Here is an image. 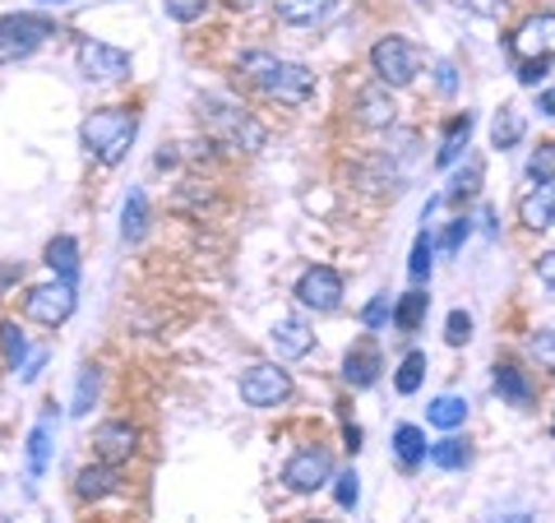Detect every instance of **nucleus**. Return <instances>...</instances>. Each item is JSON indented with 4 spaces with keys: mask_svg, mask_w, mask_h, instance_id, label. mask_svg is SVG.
<instances>
[{
    "mask_svg": "<svg viewBox=\"0 0 555 523\" xmlns=\"http://www.w3.org/2000/svg\"><path fill=\"white\" fill-rule=\"evenodd\" d=\"M236 69H241V75H246L264 98L283 102V107H301V102L315 93V75H310L306 65L283 61V56H269V51H246V56L236 61Z\"/></svg>",
    "mask_w": 555,
    "mask_h": 523,
    "instance_id": "f257e3e1",
    "label": "nucleus"
},
{
    "mask_svg": "<svg viewBox=\"0 0 555 523\" xmlns=\"http://www.w3.org/2000/svg\"><path fill=\"white\" fill-rule=\"evenodd\" d=\"M134 130H139V116L130 107H98L79 126V139H83V153H89V158H98L102 167H116V163H126Z\"/></svg>",
    "mask_w": 555,
    "mask_h": 523,
    "instance_id": "f03ea898",
    "label": "nucleus"
},
{
    "mask_svg": "<svg viewBox=\"0 0 555 523\" xmlns=\"http://www.w3.org/2000/svg\"><path fill=\"white\" fill-rule=\"evenodd\" d=\"M199 120H204V130L228 149H259L264 144V130H259L241 107H228V102H204Z\"/></svg>",
    "mask_w": 555,
    "mask_h": 523,
    "instance_id": "7ed1b4c3",
    "label": "nucleus"
},
{
    "mask_svg": "<svg viewBox=\"0 0 555 523\" xmlns=\"http://www.w3.org/2000/svg\"><path fill=\"white\" fill-rule=\"evenodd\" d=\"M47 38H56V24L42 14H5L0 20V61H24Z\"/></svg>",
    "mask_w": 555,
    "mask_h": 523,
    "instance_id": "20e7f679",
    "label": "nucleus"
},
{
    "mask_svg": "<svg viewBox=\"0 0 555 523\" xmlns=\"http://www.w3.org/2000/svg\"><path fill=\"white\" fill-rule=\"evenodd\" d=\"M371 65L379 84H389V89H403V84L416 79V69H422V51H416L408 38H379L371 47Z\"/></svg>",
    "mask_w": 555,
    "mask_h": 523,
    "instance_id": "39448f33",
    "label": "nucleus"
},
{
    "mask_svg": "<svg viewBox=\"0 0 555 523\" xmlns=\"http://www.w3.org/2000/svg\"><path fill=\"white\" fill-rule=\"evenodd\" d=\"M79 75L89 84H116V79H130V51H120L112 42H98V38H83L79 51Z\"/></svg>",
    "mask_w": 555,
    "mask_h": 523,
    "instance_id": "423d86ee",
    "label": "nucleus"
},
{
    "mask_svg": "<svg viewBox=\"0 0 555 523\" xmlns=\"http://www.w3.org/2000/svg\"><path fill=\"white\" fill-rule=\"evenodd\" d=\"M287 398H292V375L278 371V366H269V361H259V366H250V371L241 375V404L278 408V404H287Z\"/></svg>",
    "mask_w": 555,
    "mask_h": 523,
    "instance_id": "0eeeda50",
    "label": "nucleus"
},
{
    "mask_svg": "<svg viewBox=\"0 0 555 523\" xmlns=\"http://www.w3.org/2000/svg\"><path fill=\"white\" fill-rule=\"evenodd\" d=\"M24 316L28 320H38V324H65L69 316H75V283H42V288H33L24 296Z\"/></svg>",
    "mask_w": 555,
    "mask_h": 523,
    "instance_id": "6e6552de",
    "label": "nucleus"
},
{
    "mask_svg": "<svg viewBox=\"0 0 555 523\" xmlns=\"http://www.w3.org/2000/svg\"><path fill=\"white\" fill-rule=\"evenodd\" d=\"M328 477H334V459H328V449H320V445H306L301 455H292V463L283 468V482L301 496L320 492Z\"/></svg>",
    "mask_w": 555,
    "mask_h": 523,
    "instance_id": "1a4fd4ad",
    "label": "nucleus"
},
{
    "mask_svg": "<svg viewBox=\"0 0 555 523\" xmlns=\"http://www.w3.org/2000/svg\"><path fill=\"white\" fill-rule=\"evenodd\" d=\"M297 302L306 310H315V316H328V310H338V302H343V278L328 265L306 269L301 283H297Z\"/></svg>",
    "mask_w": 555,
    "mask_h": 523,
    "instance_id": "9d476101",
    "label": "nucleus"
},
{
    "mask_svg": "<svg viewBox=\"0 0 555 523\" xmlns=\"http://www.w3.org/2000/svg\"><path fill=\"white\" fill-rule=\"evenodd\" d=\"M514 56L518 61H551L555 56V14H532L514 33Z\"/></svg>",
    "mask_w": 555,
    "mask_h": 523,
    "instance_id": "9b49d317",
    "label": "nucleus"
},
{
    "mask_svg": "<svg viewBox=\"0 0 555 523\" xmlns=\"http://www.w3.org/2000/svg\"><path fill=\"white\" fill-rule=\"evenodd\" d=\"M93 449H98L102 463H126L139 449V426H130V422H102L98 435H93Z\"/></svg>",
    "mask_w": 555,
    "mask_h": 523,
    "instance_id": "f8f14e48",
    "label": "nucleus"
},
{
    "mask_svg": "<svg viewBox=\"0 0 555 523\" xmlns=\"http://www.w3.org/2000/svg\"><path fill=\"white\" fill-rule=\"evenodd\" d=\"M269 343H273V353L283 357V361H297V357H306L310 347H315V334H310V324H306V320L287 316V320H278V324H273Z\"/></svg>",
    "mask_w": 555,
    "mask_h": 523,
    "instance_id": "ddd939ff",
    "label": "nucleus"
},
{
    "mask_svg": "<svg viewBox=\"0 0 555 523\" xmlns=\"http://www.w3.org/2000/svg\"><path fill=\"white\" fill-rule=\"evenodd\" d=\"M352 112H357V120H361L366 130H385V126H393V112H398V107H393V98H389L385 89H375V84H371V89L357 93Z\"/></svg>",
    "mask_w": 555,
    "mask_h": 523,
    "instance_id": "4468645a",
    "label": "nucleus"
},
{
    "mask_svg": "<svg viewBox=\"0 0 555 523\" xmlns=\"http://www.w3.org/2000/svg\"><path fill=\"white\" fill-rule=\"evenodd\" d=\"M518 218H524V228H532V232L555 228V181H542L532 195H524V204H518Z\"/></svg>",
    "mask_w": 555,
    "mask_h": 523,
    "instance_id": "2eb2a0df",
    "label": "nucleus"
},
{
    "mask_svg": "<svg viewBox=\"0 0 555 523\" xmlns=\"http://www.w3.org/2000/svg\"><path fill=\"white\" fill-rule=\"evenodd\" d=\"M343 380L352 390H371L375 380H379V353H375V343H357L352 353L343 357Z\"/></svg>",
    "mask_w": 555,
    "mask_h": 523,
    "instance_id": "dca6fc26",
    "label": "nucleus"
},
{
    "mask_svg": "<svg viewBox=\"0 0 555 523\" xmlns=\"http://www.w3.org/2000/svg\"><path fill=\"white\" fill-rule=\"evenodd\" d=\"M116 486H120L116 463H89V468H79V477H75V492L83 500H102V496H112Z\"/></svg>",
    "mask_w": 555,
    "mask_h": 523,
    "instance_id": "f3484780",
    "label": "nucleus"
},
{
    "mask_svg": "<svg viewBox=\"0 0 555 523\" xmlns=\"http://www.w3.org/2000/svg\"><path fill=\"white\" fill-rule=\"evenodd\" d=\"M47 269L61 278V283H75L79 278V246H75V237H56L47 246Z\"/></svg>",
    "mask_w": 555,
    "mask_h": 523,
    "instance_id": "a211bd4d",
    "label": "nucleus"
},
{
    "mask_svg": "<svg viewBox=\"0 0 555 523\" xmlns=\"http://www.w3.org/2000/svg\"><path fill=\"white\" fill-rule=\"evenodd\" d=\"M278 5V20L283 24H297V28H306V24H320L328 10H334V0H273Z\"/></svg>",
    "mask_w": 555,
    "mask_h": 523,
    "instance_id": "6ab92c4d",
    "label": "nucleus"
},
{
    "mask_svg": "<svg viewBox=\"0 0 555 523\" xmlns=\"http://www.w3.org/2000/svg\"><path fill=\"white\" fill-rule=\"evenodd\" d=\"M495 394H505L514 408H528L532 404V385H528V375L518 371V366H495Z\"/></svg>",
    "mask_w": 555,
    "mask_h": 523,
    "instance_id": "aec40b11",
    "label": "nucleus"
},
{
    "mask_svg": "<svg viewBox=\"0 0 555 523\" xmlns=\"http://www.w3.org/2000/svg\"><path fill=\"white\" fill-rule=\"evenodd\" d=\"M467 139H473V116H454L449 120V135H444V144H440V153H436V163L440 167H454L459 163V153L467 149Z\"/></svg>",
    "mask_w": 555,
    "mask_h": 523,
    "instance_id": "412c9836",
    "label": "nucleus"
},
{
    "mask_svg": "<svg viewBox=\"0 0 555 523\" xmlns=\"http://www.w3.org/2000/svg\"><path fill=\"white\" fill-rule=\"evenodd\" d=\"M149 228V200H144V190H130L126 195V208H120V237L126 241H139Z\"/></svg>",
    "mask_w": 555,
    "mask_h": 523,
    "instance_id": "4be33fe9",
    "label": "nucleus"
},
{
    "mask_svg": "<svg viewBox=\"0 0 555 523\" xmlns=\"http://www.w3.org/2000/svg\"><path fill=\"white\" fill-rule=\"evenodd\" d=\"M524 139V112L518 107H500L495 120H491V144L495 149H514Z\"/></svg>",
    "mask_w": 555,
    "mask_h": 523,
    "instance_id": "5701e85b",
    "label": "nucleus"
},
{
    "mask_svg": "<svg viewBox=\"0 0 555 523\" xmlns=\"http://www.w3.org/2000/svg\"><path fill=\"white\" fill-rule=\"evenodd\" d=\"M426 455L436 468H444V473H459V468H467V459H473V449H467L463 441H454V435H444V441H436Z\"/></svg>",
    "mask_w": 555,
    "mask_h": 523,
    "instance_id": "b1692460",
    "label": "nucleus"
},
{
    "mask_svg": "<svg viewBox=\"0 0 555 523\" xmlns=\"http://www.w3.org/2000/svg\"><path fill=\"white\" fill-rule=\"evenodd\" d=\"M463 417H467V404H463V398H454V394H440L436 404L426 408V422H430V426H440V431L463 426Z\"/></svg>",
    "mask_w": 555,
    "mask_h": 523,
    "instance_id": "393cba45",
    "label": "nucleus"
},
{
    "mask_svg": "<svg viewBox=\"0 0 555 523\" xmlns=\"http://www.w3.org/2000/svg\"><path fill=\"white\" fill-rule=\"evenodd\" d=\"M47 455H51V412L28 435V477H42L47 473Z\"/></svg>",
    "mask_w": 555,
    "mask_h": 523,
    "instance_id": "a878e982",
    "label": "nucleus"
},
{
    "mask_svg": "<svg viewBox=\"0 0 555 523\" xmlns=\"http://www.w3.org/2000/svg\"><path fill=\"white\" fill-rule=\"evenodd\" d=\"M393 455H398V463H403V468H416L426 459V435L416 426H398L393 431Z\"/></svg>",
    "mask_w": 555,
    "mask_h": 523,
    "instance_id": "bb28decb",
    "label": "nucleus"
},
{
    "mask_svg": "<svg viewBox=\"0 0 555 523\" xmlns=\"http://www.w3.org/2000/svg\"><path fill=\"white\" fill-rule=\"evenodd\" d=\"M426 306H430V296H426V292H408L403 302L393 306V324L403 329V334H412V329L426 320Z\"/></svg>",
    "mask_w": 555,
    "mask_h": 523,
    "instance_id": "cd10ccee",
    "label": "nucleus"
},
{
    "mask_svg": "<svg viewBox=\"0 0 555 523\" xmlns=\"http://www.w3.org/2000/svg\"><path fill=\"white\" fill-rule=\"evenodd\" d=\"M422 375H426V353H408L403 366H398V394H416L422 390Z\"/></svg>",
    "mask_w": 555,
    "mask_h": 523,
    "instance_id": "c85d7f7f",
    "label": "nucleus"
},
{
    "mask_svg": "<svg viewBox=\"0 0 555 523\" xmlns=\"http://www.w3.org/2000/svg\"><path fill=\"white\" fill-rule=\"evenodd\" d=\"M0 347H5V361L14 366V371H20V366L28 361V339L20 334V324H0Z\"/></svg>",
    "mask_w": 555,
    "mask_h": 523,
    "instance_id": "c756f323",
    "label": "nucleus"
},
{
    "mask_svg": "<svg viewBox=\"0 0 555 523\" xmlns=\"http://www.w3.org/2000/svg\"><path fill=\"white\" fill-rule=\"evenodd\" d=\"M93 398H98V366H83L79 371V390H75V417H89V408H93Z\"/></svg>",
    "mask_w": 555,
    "mask_h": 523,
    "instance_id": "7c9ffc66",
    "label": "nucleus"
},
{
    "mask_svg": "<svg viewBox=\"0 0 555 523\" xmlns=\"http://www.w3.org/2000/svg\"><path fill=\"white\" fill-rule=\"evenodd\" d=\"M528 177L542 186V181H555V139L551 144H537V153L528 158Z\"/></svg>",
    "mask_w": 555,
    "mask_h": 523,
    "instance_id": "2f4dec72",
    "label": "nucleus"
},
{
    "mask_svg": "<svg viewBox=\"0 0 555 523\" xmlns=\"http://www.w3.org/2000/svg\"><path fill=\"white\" fill-rule=\"evenodd\" d=\"M430 251H436V246H430V237L422 232V237H416V246H412V265H408L412 283H422V278H430Z\"/></svg>",
    "mask_w": 555,
    "mask_h": 523,
    "instance_id": "473e14b6",
    "label": "nucleus"
},
{
    "mask_svg": "<svg viewBox=\"0 0 555 523\" xmlns=\"http://www.w3.org/2000/svg\"><path fill=\"white\" fill-rule=\"evenodd\" d=\"M163 10H167L177 24H195L199 14L208 10V0H163Z\"/></svg>",
    "mask_w": 555,
    "mask_h": 523,
    "instance_id": "72a5a7b5",
    "label": "nucleus"
},
{
    "mask_svg": "<svg viewBox=\"0 0 555 523\" xmlns=\"http://www.w3.org/2000/svg\"><path fill=\"white\" fill-rule=\"evenodd\" d=\"M444 339L454 343V347H463L467 339H473V316H463V310H454V316H449V324H444Z\"/></svg>",
    "mask_w": 555,
    "mask_h": 523,
    "instance_id": "f704fd0d",
    "label": "nucleus"
},
{
    "mask_svg": "<svg viewBox=\"0 0 555 523\" xmlns=\"http://www.w3.org/2000/svg\"><path fill=\"white\" fill-rule=\"evenodd\" d=\"M459 10L477 14V20H500V14H505V0H459Z\"/></svg>",
    "mask_w": 555,
    "mask_h": 523,
    "instance_id": "c9c22d12",
    "label": "nucleus"
},
{
    "mask_svg": "<svg viewBox=\"0 0 555 523\" xmlns=\"http://www.w3.org/2000/svg\"><path fill=\"white\" fill-rule=\"evenodd\" d=\"M338 486H334V496H338V505L343 510H352L357 505V496H361V486H357V473H343V477H334Z\"/></svg>",
    "mask_w": 555,
    "mask_h": 523,
    "instance_id": "e433bc0d",
    "label": "nucleus"
},
{
    "mask_svg": "<svg viewBox=\"0 0 555 523\" xmlns=\"http://www.w3.org/2000/svg\"><path fill=\"white\" fill-rule=\"evenodd\" d=\"M477 181H481V167H467L463 177L454 181V190H449V200H467V195H473V190H477Z\"/></svg>",
    "mask_w": 555,
    "mask_h": 523,
    "instance_id": "4c0bfd02",
    "label": "nucleus"
},
{
    "mask_svg": "<svg viewBox=\"0 0 555 523\" xmlns=\"http://www.w3.org/2000/svg\"><path fill=\"white\" fill-rule=\"evenodd\" d=\"M361 320H366V329H379V324H385V320H389V296H375V302L361 310Z\"/></svg>",
    "mask_w": 555,
    "mask_h": 523,
    "instance_id": "58836bf2",
    "label": "nucleus"
},
{
    "mask_svg": "<svg viewBox=\"0 0 555 523\" xmlns=\"http://www.w3.org/2000/svg\"><path fill=\"white\" fill-rule=\"evenodd\" d=\"M546 79V61H518V84H542Z\"/></svg>",
    "mask_w": 555,
    "mask_h": 523,
    "instance_id": "ea45409f",
    "label": "nucleus"
},
{
    "mask_svg": "<svg viewBox=\"0 0 555 523\" xmlns=\"http://www.w3.org/2000/svg\"><path fill=\"white\" fill-rule=\"evenodd\" d=\"M463 241H467V218L449 222V232H444V241H440V246H444V255H454V251L463 246Z\"/></svg>",
    "mask_w": 555,
    "mask_h": 523,
    "instance_id": "a19ab883",
    "label": "nucleus"
},
{
    "mask_svg": "<svg viewBox=\"0 0 555 523\" xmlns=\"http://www.w3.org/2000/svg\"><path fill=\"white\" fill-rule=\"evenodd\" d=\"M537 278H542L546 288H555V251H551V255H542V259H537Z\"/></svg>",
    "mask_w": 555,
    "mask_h": 523,
    "instance_id": "79ce46f5",
    "label": "nucleus"
},
{
    "mask_svg": "<svg viewBox=\"0 0 555 523\" xmlns=\"http://www.w3.org/2000/svg\"><path fill=\"white\" fill-rule=\"evenodd\" d=\"M440 93H454V65L440 61Z\"/></svg>",
    "mask_w": 555,
    "mask_h": 523,
    "instance_id": "37998d69",
    "label": "nucleus"
},
{
    "mask_svg": "<svg viewBox=\"0 0 555 523\" xmlns=\"http://www.w3.org/2000/svg\"><path fill=\"white\" fill-rule=\"evenodd\" d=\"M33 5H42V10H65V5H79V0H33Z\"/></svg>",
    "mask_w": 555,
    "mask_h": 523,
    "instance_id": "c03bdc74",
    "label": "nucleus"
},
{
    "mask_svg": "<svg viewBox=\"0 0 555 523\" xmlns=\"http://www.w3.org/2000/svg\"><path fill=\"white\" fill-rule=\"evenodd\" d=\"M343 435H347V449H352V455H357V449H361V431H357V426H347Z\"/></svg>",
    "mask_w": 555,
    "mask_h": 523,
    "instance_id": "a18cd8bd",
    "label": "nucleus"
},
{
    "mask_svg": "<svg viewBox=\"0 0 555 523\" xmlns=\"http://www.w3.org/2000/svg\"><path fill=\"white\" fill-rule=\"evenodd\" d=\"M542 116H555V89L542 93Z\"/></svg>",
    "mask_w": 555,
    "mask_h": 523,
    "instance_id": "49530a36",
    "label": "nucleus"
},
{
    "mask_svg": "<svg viewBox=\"0 0 555 523\" xmlns=\"http://www.w3.org/2000/svg\"><path fill=\"white\" fill-rule=\"evenodd\" d=\"M505 523H528V519H524V514H514V519H505Z\"/></svg>",
    "mask_w": 555,
    "mask_h": 523,
    "instance_id": "de8ad7c7",
    "label": "nucleus"
},
{
    "mask_svg": "<svg viewBox=\"0 0 555 523\" xmlns=\"http://www.w3.org/2000/svg\"><path fill=\"white\" fill-rule=\"evenodd\" d=\"M310 523H328V519H310Z\"/></svg>",
    "mask_w": 555,
    "mask_h": 523,
    "instance_id": "09e8293b",
    "label": "nucleus"
},
{
    "mask_svg": "<svg viewBox=\"0 0 555 523\" xmlns=\"http://www.w3.org/2000/svg\"><path fill=\"white\" fill-rule=\"evenodd\" d=\"M551 431H555V422H551Z\"/></svg>",
    "mask_w": 555,
    "mask_h": 523,
    "instance_id": "8fccbe9b",
    "label": "nucleus"
}]
</instances>
